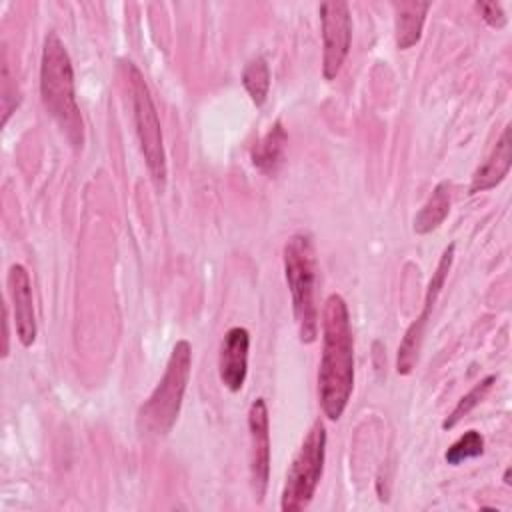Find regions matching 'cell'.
Segmentation results:
<instances>
[{"label": "cell", "instance_id": "obj_10", "mask_svg": "<svg viewBox=\"0 0 512 512\" xmlns=\"http://www.w3.org/2000/svg\"><path fill=\"white\" fill-rule=\"evenodd\" d=\"M8 294L12 300L16 336L20 344L28 348L36 340V314L30 276L22 264H12L8 270Z\"/></svg>", "mask_w": 512, "mask_h": 512}, {"label": "cell", "instance_id": "obj_8", "mask_svg": "<svg viewBox=\"0 0 512 512\" xmlns=\"http://www.w3.org/2000/svg\"><path fill=\"white\" fill-rule=\"evenodd\" d=\"M454 250L456 246L450 244L444 248L438 264H436V270L432 272V278L428 282V288H426V296H424V306H422V312L420 316L408 326L400 346H398V358H396V372L406 376L412 372V368L416 366L418 362V352H420V346H422V340H424V332H426V326H428V320H430V314H432V308L436 304V298L444 286V280L450 272V266H452V260H454Z\"/></svg>", "mask_w": 512, "mask_h": 512}, {"label": "cell", "instance_id": "obj_4", "mask_svg": "<svg viewBox=\"0 0 512 512\" xmlns=\"http://www.w3.org/2000/svg\"><path fill=\"white\" fill-rule=\"evenodd\" d=\"M192 346L188 340H178L166 362V370L138 410V428L142 434L164 436L178 420L184 392L190 380Z\"/></svg>", "mask_w": 512, "mask_h": 512}, {"label": "cell", "instance_id": "obj_14", "mask_svg": "<svg viewBox=\"0 0 512 512\" xmlns=\"http://www.w3.org/2000/svg\"><path fill=\"white\" fill-rule=\"evenodd\" d=\"M286 130L280 120L274 122V126L252 146L250 158L252 164L264 172V174H274L284 158V146H286Z\"/></svg>", "mask_w": 512, "mask_h": 512}, {"label": "cell", "instance_id": "obj_18", "mask_svg": "<svg viewBox=\"0 0 512 512\" xmlns=\"http://www.w3.org/2000/svg\"><path fill=\"white\" fill-rule=\"evenodd\" d=\"M482 452H484V436L478 430H468L448 446V450L444 452V460L450 466H458L464 460L482 456Z\"/></svg>", "mask_w": 512, "mask_h": 512}, {"label": "cell", "instance_id": "obj_19", "mask_svg": "<svg viewBox=\"0 0 512 512\" xmlns=\"http://www.w3.org/2000/svg\"><path fill=\"white\" fill-rule=\"evenodd\" d=\"M20 102V94L16 88V80L10 78L8 64H2V126H6L10 114L16 110Z\"/></svg>", "mask_w": 512, "mask_h": 512}, {"label": "cell", "instance_id": "obj_15", "mask_svg": "<svg viewBox=\"0 0 512 512\" xmlns=\"http://www.w3.org/2000/svg\"><path fill=\"white\" fill-rule=\"evenodd\" d=\"M450 204H452L450 184L448 182H438L436 188L432 190L430 198L426 200V204L414 216V224H412L414 232L416 234H428V232L436 230L446 220V216L450 212Z\"/></svg>", "mask_w": 512, "mask_h": 512}, {"label": "cell", "instance_id": "obj_6", "mask_svg": "<svg viewBox=\"0 0 512 512\" xmlns=\"http://www.w3.org/2000/svg\"><path fill=\"white\" fill-rule=\"evenodd\" d=\"M324 458L326 428L320 420H314L286 472L280 494L282 512H300L312 502L324 472Z\"/></svg>", "mask_w": 512, "mask_h": 512}, {"label": "cell", "instance_id": "obj_11", "mask_svg": "<svg viewBox=\"0 0 512 512\" xmlns=\"http://www.w3.org/2000/svg\"><path fill=\"white\" fill-rule=\"evenodd\" d=\"M248 350H250V334L242 326L230 328L222 342L218 354V374L222 384L230 392L242 390L248 374Z\"/></svg>", "mask_w": 512, "mask_h": 512}, {"label": "cell", "instance_id": "obj_17", "mask_svg": "<svg viewBox=\"0 0 512 512\" xmlns=\"http://www.w3.org/2000/svg\"><path fill=\"white\" fill-rule=\"evenodd\" d=\"M494 382H496V376L490 374V376H486L484 380H480L478 384H474V386L458 400V404L452 408V412L444 418L442 428H444V430L454 428L472 408H476V406L484 400V396L490 392V388H492Z\"/></svg>", "mask_w": 512, "mask_h": 512}, {"label": "cell", "instance_id": "obj_3", "mask_svg": "<svg viewBox=\"0 0 512 512\" xmlns=\"http://www.w3.org/2000/svg\"><path fill=\"white\" fill-rule=\"evenodd\" d=\"M284 276L292 294V312L300 342L312 344L318 336V306H316V250L310 234H294L286 240Z\"/></svg>", "mask_w": 512, "mask_h": 512}, {"label": "cell", "instance_id": "obj_12", "mask_svg": "<svg viewBox=\"0 0 512 512\" xmlns=\"http://www.w3.org/2000/svg\"><path fill=\"white\" fill-rule=\"evenodd\" d=\"M512 164V142H510V126H506L494 144L490 156L484 160L482 166L476 168L470 182V194L486 192L498 186L510 172Z\"/></svg>", "mask_w": 512, "mask_h": 512}, {"label": "cell", "instance_id": "obj_13", "mask_svg": "<svg viewBox=\"0 0 512 512\" xmlns=\"http://www.w3.org/2000/svg\"><path fill=\"white\" fill-rule=\"evenodd\" d=\"M394 8V38L400 50L412 48L420 36L426 22V14L430 10V2L418 0H400L392 2Z\"/></svg>", "mask_w": 512, "mask_h": 512}, {"label": "cell", "instance_id": "obj_7", "mask_svg": "<svg viewBox=\"0 0 512 512\" xmlns=\"http://www.w3.org/2000/svg\"><path fill=\"white\" fill-rule=\"evenodd\" d=\"M322 26V76L334 80L350 52L352 44V16L350 6L344 0L322 2L318 8Z\"/></svg>", "mask_w": 512, "mask_h": 512}, {"label": "cell", "instance_id": "obj_16", "mask_svg": "<svg viewBox=\"0 0 512 512\" xmlns=\"http://www.w3.org/2000/svg\"><path fill=\"white\" fill-rule=\"evenodd\" d=\"M242 84L256 106H262L270 90V68L262 56L252 58L242 72Z\"/></svg>", "mask_w": 512, "mask_h": 512}, {"label": "cell", "instance_id": "obj_20", "mask_svg": "<svg viewBox=\"0 0 512 512\" xmlns=\"http://www.w3.org/2000/svg\"><path fill=\"white\" fill-rule=\"evenodd\" d=\"M476 10L482 14V20L492 28L506 26V14L500 2H476Z\"/></svg>", "mask_w": 512, "mask_h": 512}, {"label": "cell", "instance_id": "obj_1", "mask_svg": "<svg viewBox=\"0 0 512 512\" xmlns=\"http://www.w3.org/2000/svg\"><path fill=\"white\" fill-rule=\"evenodd\" d=\"M354 388V336L346 300L330 294L322 312V358L318 368V400L324 416L340 420Z\"/></svg>", "mask_w": 512, "mask_h": 512}, {"label": "cell", "instance_id": "obj_21", "mask_svg": "<svg viewBox=\"0 0 512 512\" xmlns=\"http://www.w3.org/2000/svg\"><path fill=\"white\" fill-rule=\"evenodd\" d=\"M504 484L510 486V468H506V472H504Z\"/></svg>", "mask_w": 512, "mask_h": 512}, {"label": "cell", "instance_id": "obj_5", "mask_svg": "<svg viewBox=\"0 0 512 512\" xmlns=\"http://www.w3.org/2000/svg\"><path fill=\"white\" fill-rule=\"evenodd\" d=\"M122 70L128 80L136 134H138V142H140V150H142L146 168L150 172V178H152L156 190L164 192L168 168H166L162 128H160L154 100L150 96V90H148V84H146L142 72L132 62H122Z\"/></svg>", "mask_w": 512, "mask_h": 512}, {"label": "cell", "instance_id": "obj_2", "mask_svg": "<svg viewBox=\"0 0 512 512\" xmlns=\"http://www.w3.org/2000/svg\"><path fill=\"white\" fill-rule=\"evenodd\" d=\"M40 98L74 148L84 142V122L76 102L70 54L56 32H48L40 58Z\"/></svg>", "mask_w": 512, "mask_h": 512}, {"label": "cell", "instance_id": "obj_9", "mask_svg": "<svg viewBox=\"0 0 512 512\" xmlns=\"http://www.w3.org/2000/svg\"><path fill=\"white\" fill-rule=\"evenodd\" d=\"M250 432V486L258 502L264 500L270 478V418L264 398H256L248 408Z\"/></svg>", "mask_w": 512, "mask_h": 512}]
</instances>
